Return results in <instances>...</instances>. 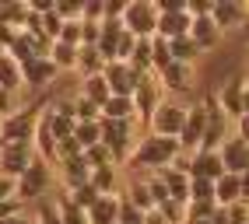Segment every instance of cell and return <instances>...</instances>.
Returning a JSON list of instances; mask_svg holds the SVG:
<instances>
[{
    "label": "cell",
    "instance_id": "cell-1",
    "mask_svg": "<svg viewBox=\"0 0 249 224\" xmlns=\"http://www.w3.org/2000/svg\"><path fill=\"white\" fill-rule=\"evenodd\" d=\"M179 154V140L176 137H155V133H144L137 137L134 151H130L126 165L137 168V172H161L172 165V158Z\"/></svg>",
    "mask_w": 249,
    "mask_h": 224
},
{
    "label": "cell",
    "instance_id": "cell-2",
    "mask_svg": "<svg viewBox=\"0 0 249 224\" xmlns=\"http://www.w3.org/2000/svg\"><path fill=\"white\" fill-rule=\"evenodd\" d=\"M42 109H46V102H36V105H21L18 112L4 116L0 119V144H32Z\"/></svg>",
    "mask_w": 249,
    "mask_h": 224
},
{
    "label": "cell",
    "instance_id": "cell-3",
    "mask_svg": "<svg viewBox=\"0 0 249 224\" xmlns=\"http://www.w3.org/2000/svg\"><path fill=\"white\" fill-rule=\"evenodd\" d=\"M137 123H109V119H98V144L112 154V161L116 168L126 165V158L130 151H134V144H137Z\"/></svg>",
    "mask_w": 249,
    "mask_h": 224
},
{
    "label": "cell",
    "instance_id": "cell-4",
    "mask_svg": "<svg viewBox=\"0 0 249 224\" xmlns=\"http://www.w3.org/2000/svg\"><path fill=\"white\" fill-rule=\"evenodd\" d=\"M200 105H204V137H200V147L204 151H218L221 144L231 137V119L221 112L218 95H214V91H204Z\"/></svg>",
    "mask_w": 249,
    "mask_h": 224
},
{
    "label": "cell",
    "instance_id": "cell-5",
    "mask_svg": "<svg viewBox=\"0 0 249 224\" xmlns=\"http://www.w3.org/2000/svg\"><path fill=\"white\" fill-rule=\"evenodd\" d=\"M120 25H123L126 35H134V39H155V25H158L155 0H130V4H123Z\"/></svg>",
    "mask_w": 249,
    "mask_h": 224
},
{
    "label": "cell",
    "instance_id": "cell-6",
    "mask_svg": "<svg viewBox=\"0 0 249 224\" xmlns=\"http://www.w3.org/2000/svg\"><path fill=\"white\" fill-rule=\"evenodd\" d=\"M49 186H53V168L46 161H39V158H32V165L21 172V179H14V200L21 207L32 200H42Z\"/></svg>",
    "mask_w": 249,
    "mask_h": 224
},
{
    "label": "cell",
    "instance_id": "cell-7",
    "mask_svg": "<svg viewBox=\"0 0 249 224\" xmlns=\"http://www.w3.org/2000/svg\"><path fill=\"white\" fill-rule=\"evenodd\" d=\"M182 123H186V105L176 102V98H161V105L151 112V119H147V133H155V137H179Z\"/></svg>",
    "mask_w": 249,
    "mask_h": 224
},
{
    "label": "cell",
    "instance_id": "cell-8",
    "mask_svg": "<svg viewBox=\"0 0 249 224\" xmlns=\"http://www.w3.org/2000/svg\"><path fill=\"white\" fill-rule=\"evenodd\" d=\"M214 95H218V105H221V112H225L231 123H242V119H246V112H249L246 77H231V81H228L221 91H214Z\"/></svg>",
    "mask_w": 249,
    "mask_h": 224
},
{
    "label": "cell",
    "instance_id": "cell-9",
    "mask_svg": "<svg viewBox=\"0 0 249 224\" xmlns=\"http://www.w3.org/2000/svg\"><path fill=\"white\" fill-rule=\"evenodd\" d=\"M161 98H165V91L158 84V77L155 74H144L141 84L134 88V95H130V102H134V116L141 123H147V119H151V112L161 105Z\"/></svg>",
    "mask_w": 249,
    "mask_h": 224
},
{
    "label": "cell",
    "instance_id": "cell-10",
    "mask_svg": "<svg viewBox=\"0 0 249 224\" xmlns=\"http://www.w3.org/2000/svg\"><path fill=\"white\" fill-rule=\"evenodd\" d=\"M102 81H106L109 95H116V98H130V95H134V88L141 84V74L130 70L126 63L112 60V63H106V67H102Z\"/></svg>",
    "mask_w": 249,
    "mask_h": 224
},
{
    "label": "cell",
    "instance_id": "cell-11",
    "mask_svg": "<svg viewBox=\"0 0 249 224\" xmlns=\"http://www.w3.org/2000/svg\"><path fill=\"white\" fill-rule=\"evenodd\" d=\"M207 18L214 21V28L221 32H231V28H242L246 18H249V7L239 4V0H211V11H207Z\"/></svg>",
    "mask_w": 249,
    "mask_h": 224
},
{
    "label": "cell",
    "instance_id": "cell-12",
    "mask_svg": "<svg viewBox=\"0 0 249 224\" xmlns=\"http://www.w3.org/2000/svg\"><path fill=\"white\" fill-rule=\"evenodd\" d=\"M32 158H36L32 144H0V175L11 182L21 179V172L32 165Z\"/></svg>",
    "mask_w": 249,
    "mask_h": 224
},
{
    "label": "cell",
    "instance_id": "cell-13",
    "mask_svg": "<svg viewBox=\"0 0 249 224\" xmlns=\"http://www.w3.org/2000/svg\"><path fill=\"white\" fill-rule=\"evenodd\" d=\"M218 158H221V168L228 175H246V168H249V140L242 133H231L218 147Z\"/></svg>",
    "mask_w": 249,
    "mask_h": 224
},
{
    "label": "cell",
    "instance_id": "cell-14",
    "mask_svg": "<svg viewBox=\"0 0 249 224\" xmlns=\"http://www.w3.org/2000/svg\"><path fill=\"white\" fill-rule=\"evenodd\" d=\"M21 81L32 91H42L56 81V67L49 63V56H32L28 63H21Z\"/></svg>",
    "mask_w": 249,
    "mask_h": 224
},
{
    "label": "cell",
    "instance_id": "cell-15",
    "mask_svg": "<svg viewBox=\"0 0 249 224\" xmlns=\"http://www.w3.org/2000/svg\"><path fill=\"white\" fill-rule=\"evenodd\" d=\"M200 137H204V105L196 102V105H186V123H182V130H179V151H196L200 147Z\"/></svg>",
    "mask_w": 249,
    "mask_h": 224
},
{
    "label": "cell",
    "instance_id": "cell-16",
    "mask_svg": "<svg viewBox=\"0 0 249 224\" xmlns=\"http://www.w3.org/2000/svg\"><path fill=\"white\" fill-rule=\"evenodd\" d=\"M221 175H225V168H221L218 151H204V147L190 151V179H207V182H214V179H221Z\"/></svg>",
    "mask_w": 249,
    "mask_h": 224
},
{
    "label": "cell",
    "instance_id": "cell-17",
    "mask_svg": "<svg viewBox=\"0 0 249 224\" xmlns=\"http://www.w3.org/2000/svg\"><path fill=\"white\" fill-rule=\"evenodd\" d=\"M158 77V84H161V91H176V95H186L190 88H193V67H186V63H169L161 74H155Z\"/></svg>",
    "mask_w": 249,
    "mask_h": 224
},
{
    "label": "cell",
    "instance_id": "cell-18",
    "mask_svg": "<svg viewBox=\"0 0 249 224\" xmlns=\"http://www.w3.org/2000/svg\"><path fill=\"white\" fill-rule=\"evenodd\" d=\"M186 35L193 39V46H196L200 53L218 49V42H221V32L214 28V21L207 18V14H204V18H190V32H186Z\"/></svg>",
    "mask_w": 249,
    "mask_h": 224
},
{
    "label": "cell",
    "instance_id": "cell-19",
    "mask_svg": "<svg viewBox=\"0 0 249 224\" xmlns=\"http://www.w3.org/2000/svg\"><path fill=\"white\" fill-rule=\"evenodd\" d=\"M235 200H246V175H221V179H214V203L218 207H228Z\"/></svg>",
    "mask_w": 249,
    "mask_h": 224
},
{
    "label": "cell",
    "instance_id": "cell-20",
    "mask_svg": "<svg viewBox=\"0 0 249 224\" xmlns=\"http://www.w3.org/2000/svg\"><path fill=\"white\" fill-rule=\"evenodd\" d=\"M186 32H190V14H186V11H179V14H158L155 39L172 42V39H182Z\"/></svg>",
    "mask_w": 249,
    "mask_h": 224
},
{
    "label": "cell",
    "instance_id": "cell-21",
    "mask_svg": "<svg viewBox=\"0 0 249 224\" xmlns=\"http://www.w3.org/2000/svg\"><path fill=\"white\" fill-rule=\"evenodd\" d=\"M88 186L98 196H116L120 193V168L106 165V168H88Z\"/></svg>",
    "mask_w": 249,
    "mask_h": 224
},
{
    "label": "cell",
    "instance_id": "cell-22",
    "mask_svg": "<svg viewBox=\"0 0 249 224\" xmlns=\"http://www.w3.org/2000/svg\"><path fill=\"white\" fill-rule=\"evenodd\" d=\"M56 165H60V179H63V186H67V193L88 182V165H85V154H77V158H63V161H56Z\"/></svg>",
    "mask_w": 249,
    "mask_h": 224
},
{
    "label": "cell",
    "instance_id": "cell-23",
    "mask_svg": "<svg viewBox=\"0 0 249 224\" xmlns=\"http://www.w3.org/2000/svg\"><path fill=\"white\" fill-rule=\"evenodd\" d=\"M116 214H120V196H98L85 210V221L88 224H116Z\"/></svg>",
    "mask_w": 249,
    "mask_h": 224
},
{
    "label": "cell",
    "instance_id": "cell-24",
    "mask_svg": "<svg viewBox=\"0 0 249 224\" xmlns=\"http://www.w3.org/2000/svg\"><path fill=\"white\" fill-rule=\"evenodd\" d=\"M120 196L130 203V207H137L141 214H147V210H155V203H151V196H147V186H144V179L141 175H134L123 189H120Z\"/></svg>",
    "mask_w": 249,
    "mask_h": 224
},
{
    "label": "cell",
    "instance_id": "cell-25",
    "mask_svg": "<svg viewBox=\"0 0 249 224\" xmlns=\"http://www.w3.org/2000/svg\"><path fill=\"white\" fill-rule=\"evenodd\" d=\"M158 179L165 182V193H169V200L176 203H186V189H190V175L186 172H176V168H161Z\"/></svg>",
    "mask_w": 249,
    "mask_h": 224
},
{
    "label": "cell",
    "instance_id": "cell-26",
    "mask_svg": "<svg viewBox=\"0 0 249 224\" xmlns=\"http://www.w3.org/2000/svg\"><path fill=\"white\" fill-rule=\"evenodd\" d=\"M21 88H25V81H21V67L4 53V56H0V91L21 95Z\"/></svg>",
    "mask_w": 249,
    "mask_h": 224
},
{
    "label": "cell",
    "instance_id": "cell-27",
    "mask_svg": "<svg viewBox=\"0 0 249 224\" xmlns=\"http://www.w3.org/2000/svg\"><path fill=\"white\" fill-rule=\"evenodd\" d=\"M102 119H109V123H137V116H134V102L130 98H112L102 105Z\"/></svg>",
    "mask_w": 249,
    "mask_h": 224
},
{
    "label": "cell",
    "instance_id": "cell-28",
    "mask_svg": "<svg viewBox=\"0 0 249 224\" xmlns=\"http://www.w3.org/2000/svg\"><path fill=\"white\" fill-rule=\"evenodd\" d=\"M81 98H88L91 105H98V109H102L109 98H112V95H109V88H106V81H102V74H91V77H85V81H81Z\"/></svg>",
    "mask_w": 249,
    "mask_h": 224
},
{
    "label": "cell",
    "instance_id": "cell-29",
    "mask_svg": "<svg viewBox=\"0 0 249 224\" xmlns=\"http://www.w3.org/2000/svg\"><path fill=\"white\" fill-rule=\"evenodd\" d=\"M42 123L49 126V133H53V140H67L74 133V119L71 116H63V112H53V109H42Z\"/></svg>",
    "mask_w": 249,
    "mask_h": 224
},
{
    "label": "cell",
    "instance_id": "cell-30",
    "mask_svg": "<svg viewBox=\"0 0 249 224\" xmlns=\"http://www.w3.org/2000/svg\"><path fill=\"white\" fill-rule=\"evenodd\" d=\"M102 67H106V60L98 56L95 46H77V67H74V70H81V77L102 74Z\"/></svg>",
    "mask_w": 249,
    "mask_h": 224
},
{
    "label": "cell",
    "instance_id": "cell-31",
    "mask_svg": "<svg viewBox=\"0 0 249 224\" xmlns=\"http://www.w3.org/2000/svg\"><path fill=\"white\" fill-rule=\"evenodd\" d=\"M126 67H130V70H137L141 77H144V74H151V39H137V42H134V53H130Z\"/></svg>",
    "mask_w": 249,
    "mask_h": 224
},
{
    "label": "cell",
    "instance_id": "cell-32",
    "mask_svg": "<svg viewBox=\"0 0 249 224\" xmlns=\"http://www.w3.org/2000/svg\"><path fill=\"white\" fill-rule=\"evenodd\" d=\"M169 56H172V63H186V67H193L196 56H200V49L193 46L190 35H182V39H172L169 42Z\"/></svg>",
    "mask_w": 249,
    "mask_h": 224
},
{
    "label": "cell",
    "instance_id": "cell-33",
    "mask_svg": "<svg viewBox=\"0 0 249 224\" xmlns=\"http://www.w3.org/2000/svg\"><path fill=\"white\" fill-rule=\"evenodd\" d=\"M49 63L60 70H74L77 67V46H63V42H53V49H49Z\"/></svg>",
    "mask_w": 249,
    "mask_h": 224
},
{
    "label": "cell",
    "instance_id": "cell-34",
    "mask_svg": "<svg viewBox=\"0 0 249 224\" xmlns=\"http://www.w3.org/2000/svg\"><path fill=\"white\" fill-rule=\"evenodd\" d=\"M25 18H28V7L25 4H0V25L4 28H18L21 32V25H25Z\"/></svg>",
    "mask_w": 249,
    "mask_h": 224
},
{
    "label": "cell",
    "instance_id": "cell-35",
    "mask_svg": "<svg viewBox=\"0 0 249 224\" xmlns=\"http://www.w3.org/2000/svg\"><path fill=\"white\" fill-rule=\"evenodd\" d=\"M186 203H214V182H207V179H190Z\"/></svg>",
    "mask_w": 249,
    "mask_h": 224
},
{
    "label": "cell",
    "instance_id": "cell-36",
    "mask_svg": "<svg viewBox=\"0 0 249 224\" xmlns=\"http://www.w3.org/2000/svg\"><path fill=\"white\" fill-rule=\"evenodd\" d=\"M71 137L77 140L81 151L95 147V144H98V123H74V133H71Z\"/></svg>",
    "mask_w": 249,
    "mask_h": 224
},
{
    "label": "cell",
    "instance_id": "cell-37",
    "mask_svg": "<svg viewBox=\"0 0 249 224\" xmlns=\"http://www.w3.org/2000/svg\"><path fill=\"white\" fill-rule=\"evenodd\" d=\"M56 210H60V221H63V224H88V221H85V210L74 207V203L67 200V193L56 196Z\"/></svg>",
    "mask_w": 249,
    "mask_h": 224
},
{
    "label": "cell",
    "instance_id": "cell-38",
    "mask_svg": "<svg viewBox=\"0 0 249 224\" xmlns=\"http://www.w3.org/2000/svg\"><path fill=\"white\" fill-rule=\"evenodd\" d=\"M32 221H36V224H63L60 221V210H56V200L42 196L39 207H36V214H32Z\"/></svg>",
    "mask_w": 249,
    "mask_h": 224
},
{
    "label": "cell",
    "instance_id": "cell-39",
    "mask_svg": "<svg viewBox=\"0 0 249 224\" xmlns=\"http://www.w3.org/2000/svg\"><path fill=\"white\" fill-rule=\"evenodd\" d=\"M98 119H102V109L77 95V98H74V123H98Z\"/></svg>",
    "mask_w": 249,
    "mask_h": 224
},
{
    "label": "cell",
    "instance_id": "cell-40",
    "mask_svg": "<svg viewBox=\"0 0 249 224\" xmlns=\"http://www.w3.org/2000/svg\"><path fill=\"white\" fill-rule=\"evenodd\" d=\"M169 63H172V56H169V42H165V39H151V74H161Z\"/></svg>",
    "mask_w": 249,
    "mask_h": 224
},
{
    "label": "cell",
    "instance_id": "cell-41",
    "mask_svg": "<svg viewBox=\"0 0 249 224\" xmlns=\"http://www.w3.org/2000/svg\"><path fill=\"white\" fill-rule=\"evenodd\" d=\"M155 210L161 214L165 224H182L186 221V203H176V200H165L161 207H155Z\"/></svg>",
    "mask_w": 249,
    "mask_h": 224
},
{
    "label": "cell",
    "instance_id": "cell-42",
    "mask_svg": "<svg viewBox=\"0 0 249 224\" xmlns=\"http://www.w3.org/2000/svg\"><path fill=\"white\" fill-rule=\"evenodd\" d=\"M67 200L74 203V207H81V210H88V207L98 200V193H95V189L85 182V186H77V189H71V193H67Z\"/></svg>",
    "mask_w": 249,
    "mask_h": 224
},
{
    "label": "cell",
    "instance_id": "cell-43",
    "mask_svg": "<svg viewBox=\"0 0 249 224\" xmlns=\"http://www.w3.org/2000/svg\"><path fill=\"white\" fill-rule=\"evenodd\" d=\"M116 196H120V193H116ZM116 224H144V214L120 196V214H116Z\"/></svg>",
    "mask_w": 249,
    "mask_h": 224
},
{
    "label": "cell",
    "instance_id": "cell-44",
    "mask_svg": "<svg viewBox=\"0 0 249 224\" xmlns=\"http://www.w3.org/2000/svg\"><path fill=\"white\" fill-rule=\"evenodd\" d=\"M56 42H63V46H81V21H63Z\"/></svg>",
    "mask_w": 249,
    "mask_h": 224
},
{
    "label": "cell",
    "instance_id": "cell-45",
    "mask_svg": "<svg viewBox=\"0 0 249 224\" xmlns=\"http://www.w3.org/2000/svg\"><path fill=\"white\" fill-rule=\"evenodd\" d=\"M225 217H228V224H246V221H249V207H246V200L228 203V207H225Z\"/></svg>",
    "mask_w": 249,
    "mask_h": 224
},
{
    "label": "cell",
    "instance_id": "cell-46",
    "mask_svg": "<svg viewBox=\"0 0 249 224\" xmlns=\"http://www.w3.org/2000/svg\"><path fill=\"white\" fill-rule=\"evenodd\" d=\"M81 147H77V140L67 137V140H56V161H63V158H77Z\"/></svg>",
    "mask_w": 249,
    "mask_h": 224
},
{
    "label": "cell",
    "instance_id": "cell-47",
    "mask_svg": "<svg viewBox=\"0 0 249 224\" xmlns=\"http://www.w3.org/2000/svg\"><path fill=\"white\" fill-rule=\"evenodd\" d=\"M53 14L60 21H81V4H56Z\"/></svg>",
    "mask_w": 249,
    "mask_h": 224
},
{
    "label": "cell",
    "instance_id": "cell-48",
    "mask_svg": "<svg viewBox=\"0 0 249 224\" xmlns=\"http://www.w3.org/2000/svg\"><path fill=\"white\" fill-rule=\"evenodd\" d=\"M60 18H56V14H42V35L49 39V42H56V35H60Z\"/></svg>",
    "mask_w": 249,
    "mask_h": 224
},
{
    "label": "cell",
    "instance_id": "cell-49",
    "mask_svg": "<svg viewBox=\"0 0 249 224\" xmlns=\"http://www.w3.org/2000/svg\"><path fill=\"white\" fill-rule=\"evenodd\" d=\"M134 35H126V32H123V35H120V42H116V60H120V63H126L130 60V53H134Z\"/></svg>",
    "mask_w": 249,
    "mask_h": 224
},
{
    "label": "cell",
    "instance_id": "cell-50",
    "mask_svg": "<svg viewBox=\"0 0 249 224\" xmlns=\"http://www.w3.org/2000/svg\"><path fill=\"white\" fill-rule=\"evenodd\" d=\"M21 102H18V95H11V91H0V119L11 116V112H18Z\"/></svg>",
    "mask_w": 249,
    "mask_h": 224
},
{
    "label": "cell",
    "instance_id": "cell-51",
    "mask_svg": "<svg viewBox=\"0 0 249 224\" xmlns=\"http://www.w3.org/2000/svg\"><path fill=\"white\" fill-rule=\"evenodd\" d=\"M32 14H39V18H42V14H53V7H56V0H28V4H25Z\"/></svg>",
    "mask_w": 249,
    "mask_h": 224
},
{
    "label": "cell",
    "instance_id": "cell-52",
    "mask_svg": "<svg viewBox=\"0 0 249 224\" xmlns=\"http://www.w3.org/2000/svg\"><path fill=\"white\" fill-rule=\"evenodd\" d=\"M21 210H25V207L14 200V196H11V200H0V221H7V217H14V214H21Z\"/></svg>",
    "mask_w": 249,
    "mask_h": 224
},
{
    "label": "cell",
    "instance_id": "cell-53",
    "mask_svg": "<svg viewBox=\"0 0 249 224\" xmlns=\"http://www.w3.org/2000/svg\"><path fill=\"white\" fill-rule=\"evenodd\" d=\"M155 11H158V14H179V11H182V0H158Z\"/></svg>",
    "mask_w": 249,
    "mask_h": 224
},
{
    "label": "cell",
    "instance_id": "cell-54",
    "mask_svg": "<svg viewBox=\"0 0 249 224\" xmlns=\"http://www.w3.org/2000/svg\"><path fill=\"white\" fill-rule=\"evenodd\" d=\"M11 196H14V182L0 175V200H11Z\"/></svg>",
    "mask_w": 249,
    "mask_h": 224
},
{
    "label": "cell",
    "instance_id": "cell-55",
    "mask_svg": "<svg viewBox=\"0 0 249 224\" xmlns=\"http://www.w3.org/2000/svg\"><path fill=\"white\" fill-rule=\"evenodd\" d=\"M0 224H36V221H32V214H28V210H21V214H14V217L0 221Z\"/></svg>",
    "mask_w": 249,
    "mask_h": 224
},
{
    "label": "cell",
    "instance_id": "cell-56",
    "mask_svg": "<svg viewBox=\"0 0 249 224\" xmlns=\"http://www.w3.org/2000/svg\"><path fill=\"white\" fill-rule=\"evenodd\" d=\"M144 224H165V221H161L158 210H147V214H144Z\"/></svg>",
    "mask_w": 249,
    "mask_h": 224
},
{
    "label": "cell",
    "instance_id": "cell-57",
    "mask_svg": "<svg viewBox=\"0 0 249 224\" xmlns=\"http://www.w3.org/2000/svg\"><path fill=\"white\" fill-rule=\"evenodd\" d=\"M0 56H4V46H0Z\"/></svg>",
    "mask_w": 249,
    "mask_h": 224
}]
</instances>
